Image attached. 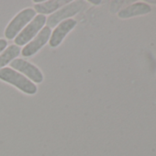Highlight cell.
<instances>
[{"label": "cell", "instance_id": "6da1fadb", "mask_svg": "<svg viewBox=\"0 0 156 156\" xmlns=\"http://www.w3.org/2000/svg\"><path fill=\"white\" fill-rule=\"evenodd\" d=\"M0 80L16 87L27 95H35L38 91V87L34 83L22 73L9 67L0 69Z\"/></svg>", "mask_w": 156, "mask_h": 156}, {"label": "cell", "instance_id": "52a82bcc", "mask_svg": "<svg viewBox=\"0 0 156 156\" xmlns=\"http://www.w3.org/2000/svg\"><path fill=\"white\" fill-rule=\"evenodd\" d=\"M75 26H76V21L73 19H69V20H63L61 23H59V25L54 29V30L52 31V33L51 35V38L49 40V45L51 48L58 47L62 43V41L65 38V36Z\"/></svg>", "mask_w": 156, "mask_h": 156}, {"label": "cell", "instance_id": "ba28073f", "mask_svg": "<svg viewBox=\"0 0 156 156\" xmlns=\"http://www.w3.org/2000/svg\"><path fill=\"white\" fill-rule=\"evenodd\" d=\"M70 0H49L44 1L42 3L34 5V10L36 13H40V15H47V14H53L56 12L61 7L66 6L67 4L71 3Z\"/></svg>", "mask_w": 156, "mask_h": 156}, {"label": "cell", "instance_id": "8992f818", "mask_svg": "<svg viewBox=\"0 0 156 156\" xmlns=\"http://www.w3.org/2000/svg\"><path fill=\"white\" fill-rule=\"evenodd\" d=\"M51 35V30L47 26L43 27L42 30L38 33V35L23 48L22 56L30 57L35 53H37L47 42H49Z\"/></svg>", "mask_w": 156, "mask_h": 156}, {"label": "cell", "instance_id": "9c48e42d", "mask_svg": "<svg viewBox=\"0 0 156 156\" xmlns=\"http://www.w3.org/2000/svg\"><path fill=\"white\" fill-rule=\"evenodd\" d=\"M151 10V7L146 4V3H135L132 4L129 7H127L126 9L120 10L118 14V16L120 19H129V18H132V17H136V16H140V15H145L150 13Z\"/></svg>", "mask_w": 156, "mask_h": 156}, {"label": "cell", "instance_id": "277c9868", "mask_svg": "<svg viewBox=\"0 0 156 156\" xmlns=\"http://www.w3.org/2000/svg\"><path fill=\"white\" fill-rule=\"evenodd\" d=\"M85 6V1L83 0H77V1H72L68 5L64 6L62 9L57 10L53 14H51L46 20L47 27L53 28L57 24L61 23L62 20H66L67 19L79 13Z\"/></svg>", "mask_w": 156, "mask_h": 156}, {"label": "cell", "instance_id": "3957f363", "mask_svg": "<svg viewBox=\"0 0 156 156\" xmlns=\"http://www.w3.org/2000/svg\"><path fill=\"white\" fill-rule=\"evenodd\" d=\"M46 17L43 15L36 16L15 38V45L17 46H23L28 44L36 35L42 30L46 23Z\"/></svg>", "mask_w": 156, "mask_h": 156}, {"label": "cell", "instance_id": "30bf717a", "mask_svg": "<svg viewBox=\"0 0 156 156\" xmlns=\"http://www.w3.org/2000/svg\"><path fill=\"white\" fill-rule=\"evenodd\" d=\"M20 48L15 44L9 46L1 54H0V69L4 68L7 64L11 62L16 59L17 56L20 55Z\"/></svg>", "mask_w": 156, "mask_h": 156}, {"label": "cell", "instance_id": "8fae6325", "mask_svg": "<svg viewBox=\"0 0 156 156\" xmlns=\"http://www.w3.org/2000/svg\"><path fill=\"white\" fill-rule=\"evenodd\" d=\"M8 46V41L5 39H0V53H1Z\"/></svg>", "mask_w": 156, "mask_h": 156}, {"label": "cell", "instance_id": "7c38bea8", "mask_svg": "<svg viewBox=\"0 0 156 156\" xmlns=\"http://www.w3.org/2000/svg\"><path fill=\"white\" fill-rule=\"evenodd\" d=\"M91 4H93V5H99V4H101V1H100V0H98V1H95V0H90V1H89Z\"/></svg>", "mask_w": 156, "mask_h": 156}, {"label": "cell", "instance_id": "7a4b0ae2", "mask_svg": "<svg viewBox=\"0 0 156 156\" xmlns=\"http://www.w3.org/2000/svg\"><path fill=\"white\" fill-rule=\"evenodd\" d=\"M36 16V11L33 9H25L16 15L13 20L9 22L5 30V36L8 40L15 39L19 33L29 24Z\"/></svg>", "mask_w": 156, "mask_h": 156}, {"label": "cell", "instance_id": "5b68a950", "mask_svg": "<svg viewBox=\"0 0 156 156\" xmlns=\"http://www.w3.org/2000/svg\"><path fill=\"white\" fill-rule=\"evenodd\" d=\"M10 67L15 69L27 76L28 79H30L32 83L40 84L43 81V74L41 70L32 64L31 62L23 60V59H15L10 63Z\"/></svg>", "mask_w": 156, "mask_h": 156}]
</instances>
